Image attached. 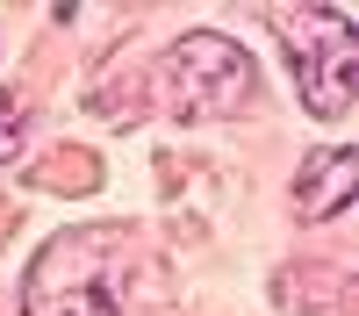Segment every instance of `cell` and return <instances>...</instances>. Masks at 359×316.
<instances>
[{"label":"cell","mask_w":359,"mask_h":316,"mask_svg":"<svg viewBox=\"0 0 359 316\" xmlns=\"http://www.w3.org/2000/svg\"><path fill=\"white\" fill-rule=\"evenodd\" d=\"M137 238L123 223H72L29 259L22 316H123Z\"/></svg>","instance_id":"1"},{"label":"cell","mask_w":359,"mask_h":316,"mask_svg":"<svg viewBox=\"0 0 359 316\" xmlns=\"http://www.w3.org/2000/svg\"><path fill=\"white\" fill-rule=\"evenodd\" d=\"M165 108L187 115V123H216V115H245L259 101V65L245 43L216 36V29H187L172 50H165Z\"/></svg>","instance_id":"2"},{"label":"cell","mask_w":359,"mask_h":316,"mask_svg":"<svg viewBox=\"0 0 359 316\" xmlns=\"http://www.w3.org/2000/svg\"><path fill=\"white\" fill-rule=\"evenodd\" d=\"M273 22L287 29V65H294V86H302L309 115L323 123H345L352 115V86H359V36L338 8H273Z\"/></svg>","instance_id":"3"},{"label":"cell","mask_w":359,"mask_h":316,"mask_svg":"<svg viewBox=\"0 0 359 316\" xmlns=\"http://www.w3.org/2000/svg\"><path fill=\"white\" fill-rule=\"evenodd\" d=\"M359 194V158L345 151V144H331V151H309L302 172H294V201H302V223H331L352 209Z\"/></svg>","instance_id":"4"},{"label":"cell","mask_w":359,"mask_h":316,"mask_svg":"<svg viewBox=\"0 0 359 316\" xmlns=\"http://www.w3.org/2000/svg\"><path fill=\"white\" fill-rule=\"evenodd\" d=\"M22 137H29V108L22 101H0V158H15Z\"/></svg>","instance_id":"5"}]
</instances>
